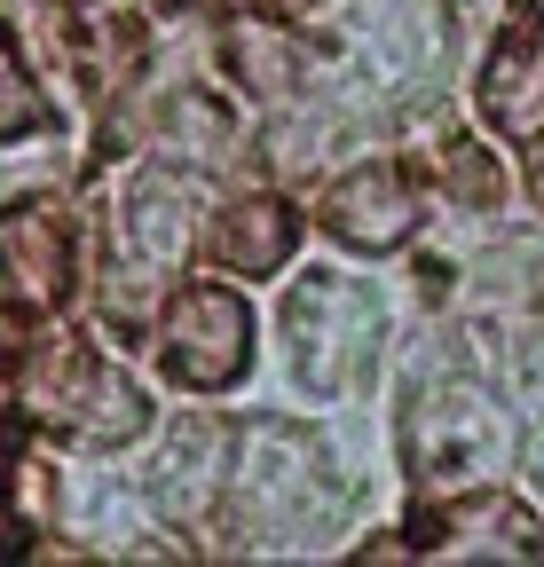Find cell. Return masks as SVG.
<instances>
[{
	"instance_id": "1",
	"label": "cell",
	"mask_w": 544,
	"mask_h": 567,
	"mask_svg": "<svg viewBox=\"0 0 544 567\" xmlns=\"http://www.w3.org/2000/svg\"><path fill=\"white\" fill-rule=\"evenodd\" d=\"M174 371L189 386H222L245 371V308L229 292H189L174 316Z\"/></svg>"
},
{
	"instance_id": "2",
	"label": "cell",
	"mask_w": 544,
	"mask_h": 567,
	"mask_svg": "<svg viewBox=\"0 0 544 567\" xmlns=\"http://www.w3.org/2000/svg\"><path fill=\"white\" fill-rule=\"evenodd\" d=\"M0 284H9L17 308H40V300L63 292V229L48 213H17L0 229Z\"/></svg>"
},
{
	"instance_id": "3",
	"label": "cell",
	"mask_w": 544,
	"mask_h": 567,
	"mask_svg": "<svg viewBox=\"0 0 544 567\" xmlns=\"http://www.w3.org/2000/svg\"><path fill=\"white\" fill-rule=\"evenodd\" d=\"M490 118L505 134H536L544 126V32H513L490 63Z\"/></svg>"
},
{
	"instance_id": "4",
	"label": "cell",
	"mask_w": 544,
	"mask_h": 567,
	"mask_svg": "<svg viewBox=\"0 0 544 567\" xmlns=\"http://www.w3.org/2000/svg\"><path fill=\"white\" fill-rule=\"evenodd\" d=\"M402 221H411V205H402V189L387 174H356L348 189H339V205H331V229L356 237V245H394Z\"/></svg>"
},
{
	"instance_id": "5",
	"label": "cell",
	"mask_w": 544,
	"mask_h": 567,
	"mask_svg": "<svg viewBox=\"0 0 544 567\" xmlns=\"http://www.w3.org/2000/svg\"><path fill=\"white\" fill-rule=\"evenodd\" d=\"M229 260H245V268H277L285 260V245H292V229H285V213H268V205H253V213H229Z\"/></svg>"
}]
</instances>
